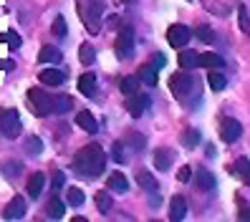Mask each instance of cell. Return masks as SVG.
<instances>
[{"mask_svg": "<svg viewBox=\"0 0 250 222\" xmlns=\"http://www.w3.org/2000/svg\"><path fill=\"white\" fill-rule=\"evenodd\" d=\"M104 164H106V157H104L99 144H86L83 149L73 157V167H76V172L81 177H86V180H96V177L104 172Z\"/></svg>", "mask_w": 250, "mask_h": 222, "instance_id": "6da1fadb", "label": "cell"}, {"mask_svg": "<svg viewBox=\"0 0 250 222\" xmlns=\"http://www.w3.org/2000/svg\"><path fill=\"white\" fill-rule=\"evenodd\" d=\"M169 88H172V94L177 96L180 101H189V96H197L200 91V86H197V79H192L189 73H174V76L169 79Z\"/></svg>", "mask_w": 250, "mask_h": 222, "instance_id": "7a4b0ae2", "label": "cell"}, {"mask_svg": "<svg viewBox=\"0 0 250 222\" xmlns=\"http://www.w3.org/2000/svg\"><path fill=\"white\" fill-rule=\"evenodd\" d=\"M79 3V16L83 20V25L89 28V33H99L101 31V3L99 0H76Z\"/></svg>", "mask_w": 250, "mask_h": 222, "instance_id": "3957f363", "label": "cell"}, {"mask_svg": "<svg viewBox=\"0 0 250 222\" xmlns=\"http://www.w3.org/2000/svg\"><path fill=\"white\" fill-rule=\"evenodd\" d=\"M0 131H3V137H5V139H16V137H21L23 124H21L18 111H13V109H3V111H0Z\"/></svg>", "mask_w": 250, "mask_h": 222, "instance_id": "277c9868", "label": "cell"}, {"mask_svg": "<svg viewBox=\"0 0 250 222\" xmlns=\"http://www.w3.org/2000/svg\"><path fill=\"white\" fill-rule=\"evenodd\" d=\"M28 101H31L36 116H48L53 111V96L41 91V88H31V91H28Z\"/></svg>", "mask_w": 250, "mask_h": 222, "instance_id": "5b68a950", "label": "cell"}, {"mask_svg": "<svg viewBox=\"0 0 250 222\" xmlns=\"http://www.w3.org/2000/svg\"><path fill=\"white\" fill-rule=\"evenodd\" d=\"M131 51H134V28L124 25L116 33V53H119V58H129Z\"/></svg>", "mask_w": 250, "mask_h": 222, "instance_id": "8992f818", "label": "cell"}, {"mask_svg": "<svg viewBox=\"0 0 250 222\" xmlns=\"http://www.w3.org/2000/svg\"><path fill=\"white\" fill-rule=\"evenodd\" d=\"M189 38H192V31H189L187 25H182V23L172 25L169 31H167V43H169V46H174V48L187 46V40H189Z\"/></svg>", "mask_w": 250, "mask_h": 222, "instance_id": "52a82bcc", "label": "cell"}, {"mask_svg": "<svg viewBox=\"0 0 250 222\" xmlns=\"http://www.w3.org/2000/svg\"><path fill=\"white\" fill-rule=\"evenodd\" d=\"M243 134V126L238 119H230V116H225L223 121H220V137H223V141H238Z\"/></svg>", "mask_w": 250, "mask_h": 222, "instance_id": "ba28073f", "label": "cell"}, {"mask_svg": "<svg viewBox=\"0 0 250 222\" xmlns=\"http://www.w3.org/2000/svg\"><path fill=\"white\" fill-rule=\"evenodd\" d=\"M149 109V96H144V94H131L129 101H126V111L134 116V119H139V116Z\"/></svg>", "mask_w": 250, "mask_h": 222, "instance_id": "9c48e42d", "label": "cell"}, {"mask_svg": "<svg viewBox=\"0 0 250 222\" xmlns=\"http://www.w3.org/2000/svg\"><path fill=\"white\" fill-rule=\"evenodd\" d=\"M25 212H28L25 200H23V197H13V200L8 202V207L3 210V217H5V220H23Z\"/></svg>", "mask_w": 250, "mask_h": 222, "instance_id": "30bf717a", "label": "cell"}, {"mask_svg": "<svg viewBox=\"0 0 250 222\" xmlns=\"http://www.w3.org/2000/svg\"><path fill=\"white\" fill-rule=\"evenodd\" d=\"M185 217H187V202H185V197H174L172 204H169V220L180 222Z\"/></svg>", "mask_w": 250, "mask_h": 222, "instance_id": "8fae6325", "label": "cell"}, {"mask_svg": "<svg viewBox=\"0 0 250 222\" xmlns=\"http://www.w3.org/2000/svg\"><path fill=\"white\" fill-rule=\"evenodd\" d=\"M76 124H79L83 131H89V134H96V126H99L91 111H79V114H76Z\"/></svg>", "mask_w": 250, "mask_h": 222, "instance_id": "7c38bea8", "label": "cell"}, {"mask_svg": "<svg viewBox=\"0 0 250 222\" xmlns=\"http://www.w3.org/2000/svg\"><path fill=\"white\" fill-rule=\"evenodd\" d=\"M195 180H197V187H200L202 192H212V189H215V177H212V172H208V169H197V172H195Z\"/></svg>", "mask_w": 250, "mask_h": 222, "instance_id": "4fadbf2b", "label": "cell"}, {"mask_svg": "<svg viewBox=\"0 0 250 222\" xmlns=\"http://www.w3.org/2000/svg\"><path fill=\"white\" fill-rule=\"evenodd\" d=\"M205 5H208L212 13H217V16H228V13L235 8V0H205Z\"/></svg>", "mask_w": 250, "mask_h": 222, "instance_id": "5bb4252c", "label": "cell"}, {"mask_svg": "<svg viewBox=\"0 0 250 222\" xmlns=\"http://www.w3.org/2000/svg\"><path fill=\"white\" fill-rule=\"evenodd\" d=\"M169 164H172V149H157L154 152V167L159 169V172H167L169 169Z\"/></svg>", "mask_w": 250, "mask_h": 222, "instance_id": "9a60e30c", "label": "cell"}, {"mask_svg": "<svg viewBox=\"0 0 250 222\" xmlns=\"http://www.w3.org/2000/svg\"><path fill=\"white\" fill-rule=\"evenodd\" d=\"M79 91L83 96H94V91H96V76L94 73H83L79 79Z\"/></svg>", "mask_w": 250, "mask_h": 222, "instance_id": "2e32d148", "label": "cell"}, {"mask_svg": "<svg viewBox=\"0 0 250 222\" xmlns=\"http://www.w3.org/2000/svg\"><path fill=\"white\" fill-rule=\"evenodd\" d=\"M137 184L146 192H154L157 189V180H154V174L152 172H146V169H139L137 172Z\"/></svg>", "mask_w": 250, "mask_h": 222, "instance_id": "e0dca14e", "label": "cell"}, {"mask_svg": "<svg viewBox=\"0 0 250 222\" xmlns=\"http://www.w3.org/2000/svg\"><path fill=\"white\" fill-rule=\"evenodd\" d=\"M38 61L41 63H58L61 61V51L53 48V46H43L41 53H38Z\"/></svg>", "mask_w": 250, "mask_h": 222, "instance_id": "ac0fdd59", "label": "cell"}, {"mask_svg": "<svg viewBox=\"0 0 250 222\" xmlns=\"http://www.w3.org/2000/svg\"><path fill=\"white\" fill-rule=\"evenodd\" d=\"M197 66H205V68H223V58H220L217 53H202L197 56Z\"/></svg>", "mask_w": 250, "mask_h": 222, "instance_id": "d6986e66", "label": "cell"}, {"mask_svg": "<svg viewBox=\"0 0 250 222\" xmlns=\"http://www.w3.org/2000/svg\"><path fill=\"white\" fill-rule=\"evenodd\" d=\"M41 81L48 83V86H61V83H63V71L46 68V71H41Z\"/></svg>", "mask_w": 250, "mask_h": 222, "instance_id": "ffe728a7", "label": "cell"}, {"mask_svg": "<svg viewBox=\"0 0 250 222\" xmlns=\"http://www.w3.org/2000/svg\"><path fill=\"white\" fill-rule=\"evenodd\" d=\"M208 83H210L212 91H223V88L228 86V79H225V76H223V73H220L217 68H212V71L208 73Z\"/></svg>", "mask_w": 250, "mask_h": 222, "instance_id": "44dd1931", "label": "cell"}, {"mask_svg": "<svg viewBox=\"0 0 250 222\" xmlns=\"http://www.w3.org/2000/svg\"><path fill=\"white\" fill-rule=\"evenodd\" d=\"M109 189H114V192H126L129 189V182H126V177L122 174V172H114L111 177H109Z\"/></svg>", "mask_w": 250, "mask_h": 222, "instance_id": "7402d4cb", "label": "cell"}, {"mask_svg": "<svg viewBox=\"0 0 250 222\" xmlns=\"http://www.w3.org/2000/svg\"><path fill=\"white\" fill-rule=\"evenodd\" d=\"M232 174H238L245 184L250 182V164H248V159H245V157H240V159L232 164Z\"/></svg>", "mask_w": 250, "mask_h": 222, "instance_id": "603a6c76", "label": "cell"}, {"mask_svg": "<svg viewBox=\"0 0 250 222\" xmlns=\"http://www.w3.org/2000/svg\"><path fill=\"white\" fill-rule=\"evenodd\" d=\"M53 111H56V114L73 111V99H71V96H56V99H53Z\"/></svg>", "mask_w": 250, "mask_h": 222, "instance_id": "cb8c5ba5", "label": "cell"}, {"mask_svg": "<svg viewBox=\"0 0 250 222\" xmlns=\"http://www.w3.org/2000/svg\"><path fill=\"white\" fill-rule=\"evenodd\" d=\"M139 79H142L146 86H157V79H159V76H157V68H154V66H142V68H139Z\"/></svg>", "mask_w": 250, "mask_h": 222, "instance_id": "d4e9b609", "label": "cell"}, {"mask_svg": "<svg viewBox=\"0 0 250 222\" xmlns=\"http://www.w3.org/2000/svg\"><path fill=\"white\" fill-rule=\"evenodd\" d=\"M43 182H46V180H43V174H33V177H31V182H28V195H31L33 200H36V197H41Z\"/></svg>", "mask_w": 250, "mask_h": 222, "instance_id": "484cf974", "label": "cell"}, {"mask_svg": "<svg viewBox=\"0 0 250 222\" xmlns=\"http://www.w3.org/2000/svg\"><path fill=\"white\" fill-rule=\"evenodd\" d=\"M197 66V53L195 51H182L180 53V68H195Z\"/></svg>", "mask_w": 250, "mask_h": 222, "instance_id": "4316f807", "label": "cell"}, {"mask_svg": "<svg viewBox=\"0 0 250 222\" xmlns=\"http://www.w3.org/2000/svg\"><path fill=\"white\" fill-rule=\"evenodd\" d=\"M46 212H48V217H53V220H61V217H63V202L53 197V200L48 202V207H46Z\"/></svg>", "mask_w": 250, "mask_h": 222, "instance_id": "83f0119b", "label": "cell"}, {"mask_svg": "<svg viewBox=\"0 0 250 222\" xmlns=\"http://www.w3.org/2000/svg\"><path fill=\"white\" fill-rule=\"evenodd\" d=\"M66 202H68L71 207H81V204H83V192L76 189V187H71V189L66 192Z\"/></svg>", "mask_w": 250, "mask_h": 222, "instance_id": "f1b7e54d", "label": "cell"}, {"mask_svg": "<svg viewBox=\"0 0 250 222\" xmlns=\"http://www.w3.org/2000/svg\"><path fill=\"white\" fill-rule=\"evenodd\" d=\"M79 58H81V63H83V66H91V63H94V48L89 46V43H81Z\"/></svg>", "mask_w": 250, "mask_h": 222, "instance_id": "f546056e", "label": "cell"}, {"mask_svg": "<svg viewBox=\"0 0 250 222\" xmlns=\"http://www.w3.org/2000/svg\"><path fill=\"white\" fill-rule=\"evenodd\" d=\"M21 172H23L21 161H8V164H3V174L8 177V180H13V177H21Z\"/></svg>", "mask_w": 250, "mask_h": 222, "instance_id": "4dcf8cb0", "label": "cell"}, {"mask_svg": "<svg viewBox=\"0 0 250 222\" xmlns=\"http://www.w3.org/2000/svg\"><path fill=\"white\" fill-rule=\"evenodd\" d=\"M111 195H109V192H99V195H96V207H99V210L101 212H109L111 210Z\"/></svg>", "mask_w": 250, "mask_h": 222, "instance_id": "1f68e13d", "label": "cell"}, {"mask_svg": "<svg viewBox=\"0 0 250 222\" xmlns=\"http://www.w3.org/2000/svg\"><path fill=\"white\" fill-rule=\"evenodd\" d=\"M182 144L192 149V146H197V144H200V134H197L195 129H185V134H182Z\"/></svg>", "mask_w": 250, "mask_h": 222, "instance_id": "d6a6232c", "label": "cell"}, {"mask_svg": "<svg viewBox=\"0 0 250 222\" xmlns=\"http://www.w3.org/2000/svg\"><path fill=\"white\" fill-rule=\"evenodd\" d=\"M25 152L28 154H41L43 152V141L38 137H28L25 139Z\"/></svg>", "mask_w": 250, "mask_h": 222, "instance_id": "836d02e7", "label": "cell"}, {"mask_svg": "<svg viewBox=\"0 0 250 222\" xmlns=\"http://www.w3.org/2000/svg\"><path fill=\"white\" fill-rule=\"evenodd\" d=\"M195 36H197L202 43H212V40H215V33H212L210 25H200L197 31H195Z\"/></svg>", "mask_w": 250, "mask_h": 222, "instance_id": "e575fe53", "label": "cell"}, {"mask_svg": "<svg viewBox=\"0 0 250 222\" xmlns=\"http://www.w3.org/2000/svg\"><path fill=\"white\" fill-rule=\"evenodd\" d=\"M0 38H3V43H5V46H10V48H21V43H23V38L16 31H13V33H3Z\"/></svg>", "mask_w": 250, "mask_h": 222, "instance_id": "d590c367", "label": "cell"}, {"mask_svg": "<svg viewBox=\"0 0 250 222\" xmlns=\"http://www.w3.org/2000/svg\"><path fill=\"white\" fill-rule=\"evenodd\" d=\"M111 157H114V161H119V164L126 159V157H124V141H114V146H111Z\"/></svg>", "mask_w": 250, "mask_h": 222, "instance_id": "8d00e7d4", "label": "cell"}, {"mask_svg": "<svg viewBox=\"0 0 250 222\" xmlns=\"http://www.w3.org/2000/svg\"><path fill=\"white\" fill-rule=\"evenodd\" d=\"M53 33H56L58 38H66V20H63V16H58V18L53 20Z\"/></svg>", "mask_w": 250, "mask_h": 222, "instance_id": "74e56055", "label": "cell"}, {"mask_svg": "<svg viewBox=\"0 0 250 222\" xmlns=\"http://www.w3.org/2000/svg\"><path fill=\"white\" fill-rule=\"evenodd\" d=\"M122 91H124L126 96L137 94V81H134V79H124V81H122Z\"/></svg>", "mask_w": 250, "mask_h": 222, "instance_id": "f35d334b", "label": "cell"}, {"mask_svg": "<svg viewBox=\"0 0 250 222\" xmlns=\"http://www.w3.org/2000/svg\"><path fill=\"white\" fill-rule=\"evenodd\" d=\"M238 13H240V31H243V33H248V31H250V25H248V8H245V5H240V10H238Z\"/></svg>", "mask_w": 250, "mask_h": 222, "instance_id": "ab89813d", "label": "cell"}, {"mask_svg": "<svg viewBox=\"0 0 250 222\" xmlns=\"http://www.w3.org/2000/svg\"><path fill=\"white\" fill-rule=\"evenodd\" d=\"M189 177H192V167H182L180 174H177V180L180 182H189Z\"/></svg>", "mask_w": 250, "mask_h": 222, "instance_id": "60d3db41", "label": "cell"}, {"mask_svg": "<svg viewBox=\"0 0 250 222\" xmlns=\"http://www.w3.org/2000/svg\"><path fill=\"white\" fill-rule=\"evenodd\" d=\"M126 141H129L131 146H137V149H144V137H134V134H131Z\"/></svg>", "mask_w": 250, "mask_h": 222, "instance_id": "b9f144b4", "label": "cell"}, {"mask_svg": "<svg viewBox=\"0 0 250 222\" xmlns=\"http://www.w3.org/2000/svg\"><path fill=\"white\" fill-rule=\"evenodd\" d=\"M63 187V172H53V189Z\"/></svg>", "mask_w": 250, "mask_h": 222, "instance_id": "7bdbcfd3", "label": "cell"}, {"mask_svg": "<svg viewBox=\"0 0 250 222\" xmlns=\"http://www.w3.org/2000/svg\"><path fill=\"white\" fill-rule=\"evenodd\" d=\"M13 68H16L13 61H3V58H0V71H13Z\"/></svg>", "mask_w": 250, "mask_h": 222, "instance_id": "ee69618b", "label": "cell"}, {"mask_svg": "<svg viewBox=\"0 0 250 222\" xmlns=\"http://www.w3.org/2000/svg\"><path fill=\"white\" fill-rule=\"evenodd\" d=\"M126 3H129V0H126Z\"/></svg>", "mask_w": 250, "mask_h": 222, "instance_id": "f6af8a7d", "label": "cell"}]
</instances>
